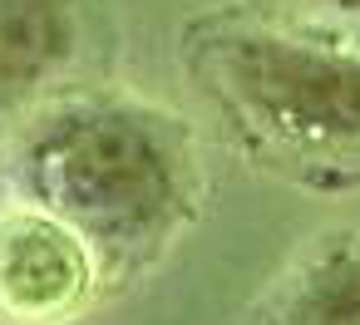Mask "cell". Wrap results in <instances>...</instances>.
<instances>
[{"instance_id": "cell-1", "label": "cell", "mask_w": 360, "mask_h": 325, "mask_svg": "<svg viewBox=\"0 0 360 325\" xmlns=\"http://www.w3.org/2000/svg\"><path fill=\"white\" fill-rule=\"evenodd\" d=\"M198 148L139 99L40 104L11 143L6 187L70 222L104 271L143 266L193 212Z\"/></svg>"}, {"instance_id": "cell-2", "label": "cell", "mask_w": 360, "mask_h": 325, "mask_svg": "<svg viewBox=\"0 0 360 325\" xmlns=\"http://www.w3.org/2000/svg\"><path fill=\"white\" fill-rule=\"evenodd\" d=\"M202 74L262 143L301 158L360 153V55L281 30H227L207 45Z\"/></svg>"}, {"instance_id": "cell-3", "label": "cell", "mask_w": 360, "mask_h": 325, "mask_svg": "<svg viewBox=\"0 0 360 325\" xmlns=\"http://www.w3.org/2000/svg\"><path fill=\"white\" fill-rule=\"evenodd\" d=\"M104 276L89 241L55 212L0 202V325H65Z\"/></svg>"}, {"instance_id": "cell-4", "label": "cell", "mask_w": 360, "mask_h": 325, "mask_svg": "<svg viewBox=\"0 0 360 325\" xmlns=\"http://www.w3.org/2000/svg\"><path fill=\"white\" fill-rule=\"evenodd\" d=\"M79 60V0H0V124L30 119Z\"/></svg>"}, {"instance_id": "cell-5", "label": "cell", "mask_w": 360, "mask_h": 325, "mask_svg": "<svg viewBox=\"0 0 360 325\" xmlns=\"http://www.w3.org/2000/svg\"><path fill=\"white\" fill-rule=\"evenodd\" d=\"M266 325H360V232L316 246L271 300Z\"/></svg>"}, {"instance_id": "cell-6", "label": "cell", "mask_w": 360, "mask_h": 325, "mask_svg": "<svg viewBox=\"0 0 360 325\" xmlns=\"http://www.w3.org/2000/svg\"><path fill=\"white\" fill-rule=\"evenodd\" d=\"M311 6H321L330 15H345V20H360V0H311Z\"/></svg>"}, {"instance_id": "cell-7", "label": "cell", "mask_w": 360, "mask_h": 325, "mask_svg": "<svg viewBox=\"0 0 360 325\" xmlns=\"http://www.w3.org/2000/svg\"><path fill=\"white\" fill-rule=\"evenodd\" d=\"M0 197H6V163H0Z\"/></svg>"}]
</instances>
